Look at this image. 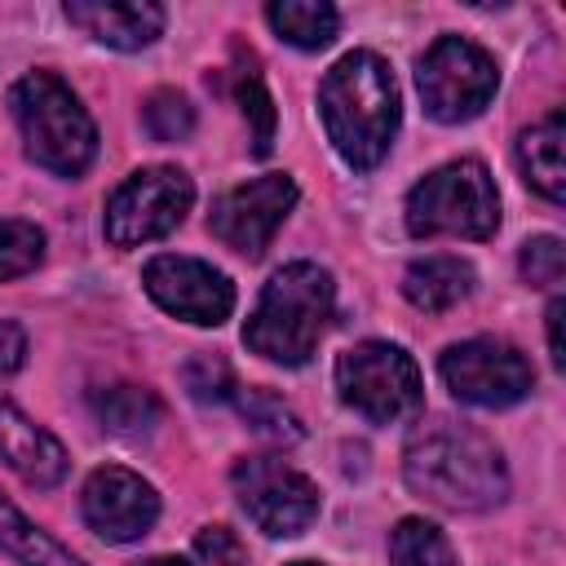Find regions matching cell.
I'll use <instances>...</instances> for the list:
<instances>
[{
  "instance_id": "cell-1",
  "label": "cell",
  "mask_w": 566,
  "mask_h": 566,
  "mask_svg": "<svg viewBox=\"0 0 566 566\" xmlns=\"http://www.w3.org/2000/svg\"><path fill=\"white\" fill-rule=\"evenodd\" d=\"M402 482L433 509L486 513L509 500V464L500 447L464 420H420L402 447Z\"/></svg>"
},
{
  "instance_id": "cell-2",
  "label": "cell",
  "mask_w": 566,
  "mask_h": 566,
  "mask_svg": "<svg viewBox=\"0 0 566 566\" xmlns=\"http://www.w3.org/2000/svg\"><path fill=\"white\" fill-rule=\"evenodd\" d=\"M318 115H323L332 150L354 172L380 168L398 137V119H402L398 80L389 62L371 49H354L336 57L327 75L318 80Z\"/></svg>"
},
{
  "instance_id": "cell-3",
  "label": "cell",
  "mask_w": 566,
  "mask_h": 566,
  "mask_svg": "<svg viewBox=\"0 0 566 566\" xmlns=\"http://www.w3.org/2000/svg\"><path fill=\"white\" fill-rule=\"evenodd\" d=\"M336 305V283L314 261H287L261 287L248 323L243 345L279 367H301L318 349Z\"/></svg>"
},
{
  "instance_id": "cell-4",
  "label": "cell",
  "mask_w": 566,
  "mask_h": 566,
  "mask_svg": "<svg viewBox=\"0 0 566 566\" xmlns=\"http://www.w3.org/2000/svg\"><path fill=\"white\" fill-rule=\"evenodd\" d=\"M9 111L22 133V150L53 177H80L97 155V124L71 84L53 71H27L9 88Z\"/></svg>"
},
{
  "instance_id": "cell-5",
  "label": "cell",
  "mask_w": 566,
  "mask_h": 566,
  "mask_svg": "<svg viewBox=\"0 0 566 566\" xmlns=\"http://www.w3.org/2000/svg\"><path fill=\"white\" fill-rule=\"evenodd\" d=\"M402 217L411 239H491L500 230V195L482 159H451L407 190Z\"/></svg>"
},
{
  "instance_id": "cell-6",
  "label": "cell",
  "mask_w": 566,
  "mask_h": 566,
  "mask_svg": "<svg viewBox=\"0 0 566 566\" xmlns=\"http://www.w3.org/2000/svg\"><path fill=\"white\" fill-rule=\"evenodd\" d=\"M336 389L349 411L371 424H394L420 411L424 380L416 358L389 340H363L336 358Z\"/></svg>"
},
{
  "instance_id": "cell-7",
  "label": "cell",
  "mask_w": 566,
  "mask_h": 566,
  "mask_svg": "<svg viewBox=\"0 0 566 566\" xmlns=\"http://www.w3.org/2000/svg\"><path fill=\"white\" fill-rule=\"evenodd\" d=\"M416 88H420L429 119L469 124L495 97L500 66L482 44H473L464 35H438L416 62Z\"/></svg>"
},
{
  "instance_id": "cell-8",
  "label": "cell",
  "mask_w": 566,
  "mask_h": 566,
  "mask_svg": "<svg viewBox=\"0 0 566 566\" xmlns=\"http://www.w3.org/2000/svg\"><path fill=\"white\" fill-rule=\"evenodd\" d=\"M190 203H195V181L181 168H172V164L137 168L106 199V212H102L106 243L111 248L155 243V239L172 234L186 221Z\"/></svg>"
},
{
  "instance_id": "cell-9",
  "label": "cell",
  "mask_w": 566,
  "mask_h": 566,
  "mask_svg": "<svg viewBox=\"0 0 566 566\" xmlns=\"http://www.w3.org/2000/svg\"><path fill=\"white\" fill-rule=\"evenodd\" d=\"M438 376L451 389V398L469 407H513L535 389V367L531 358L500 336H469L442 349Z\"/></svg>"
},
{
  "instance_id": "cell-10",
  "label": "cell",
  "mask_w": 566,
  "mask_h": 566,
  "mask_svg": "<svg viewBox=\"0 0 566 566\" xmlns=\"http://www.w3.org/2000/svg\"><path fill=\"white\" fill-rule=\"evenodd\" d=\"M230 486L239 495V509L270 539L305 535L310 522L318 517V486L301 469H292L287 460H279V455L239 460L234 473H230Z\"/></svg>"
},
{
  "instance_id": "cell-11",
  "label": "cell",
  "mask_w": 566,
  "mask_h": 566,
  "mask_svg": "<svg viewBox=\"0 0 566 566\" xmlns=\"http://www.w3.org/2000/svg\"><path fill=\"white\" fill-rule=\"evenodd\" d=\"M296 181L287 172H261L243 186H230L226 195L212 199L208 230L239 256H261L287 212L296 208Z\"/></svg>"
},
{
  "instance_id": "cell-12",
  "label": "cell",
  "mask_w": 566,
  "mask_h": 566,
  "mask_svg": "<svg viewBox=\"0 0 566 566\" xmlns=\"http://www.w3.org/2000/svg\"><path fill=\"white\" fill-rule=\"evenodd\" d=\"M142 287L164 314L195 327H221L234 310V283L199 256H177V252L150 256L142 270Z\"/></svg>"
},
{
  "instance_id": "cell-13",
  "label": "cell",
  "mask_w": 566,
  "mask_h": 566,
  "mask_svg": "<svg viewBox=\"0 0 566 566\" xmlns=\"http://www.w3.org/2000/svg\"><path fill=\"white\" fill-rule=\"evenodd\" d=\"M80 513L106 544H133L159 522V491L124 464H102L80 491Z\"/></svg>"
},
{
  "instance_id": "cell-14",
  "label": "cell",
  "mask_w": 566,
  "mask_h": 566,
  "mask_svg": "<svg viewBox=\"0 0 566 566\" xmlns=\"http://www.w3.org/2000/svg\"><path fill=\"white\" fill-rule=\"evenodd\" d=\"M0 460H4L27 486H40V491L57 486V482L66 478V469H71L66 447H62L44 424H35V420H31L13 398H4V394H0Z\"/></svg>"
},
{
  "instance_id": "cell-15",
  "label": "cell",
  "mask_w": 566,
  "mask_h": 566,
  "mask_svg": "<svg viewBox=\"0 0 566 566\" xmlns=\"http://www.w3.org/2000/svg\"><path fill=\"white\" fill-rule=\"evenodd\" d=\"M66 22L80 27L88 40L119 49V53H137L146 44H155L164 35L168 13L150 0H133V4H106V0H66L62 4Z\"/></svg>"
},
{
  "instance_id": "cell-16",
  "label": "cell",
  "mask_w": 566,
  "mask_h": 566,
  "mask_svg": "<svg viewBox=\"0 0 566 566\" xmlns=\"http://www.w3.org/2000/svg\"><path fill=\"white\" fill-rule=\"evenodd\" d=\"M562 142H566V119L562 111H548L539 124L522 128L517 137V168L526 177V186L535 195H544L548 203L566 199V159H562Z\"/></svg>"
},
{
  "instance_id": "cell-17",
  "label": "cell",
  "mask_w": 566,
  "mask_h": 566,
  "mask_svg": "<svg viewBox=\"0 0 566 566\" xmlns=\"http://www.w3.org/2000/svg\"><path fill=\"white\" fill-rule=\"evenodd\" d=\"M473 265L464 261V256H447V252H438V256H420V261H411L407 265V274H402V296L416 305V310H424V314H442V310H451V305H460L469 292H473Z\"/></svg>"
},
{
  "instance_id": "cell-18",
  "label": "cell",
  "mask_w": 566,
  "mask_h": 566,
  "mask_svg": "<svg viewBox=\"0 0 566 566\" xmlns=\"http://www.w3.org/2000/svg\"><path fill=\"white\" fill-rule=\"evenodd\" d=\"M0 553L18 566H88L66 544H57L44 526H35L9 495H0Z\"/></svg>"
},
{
  "instance_id": "cell-19",
  "label": "cell",
  "mask_w": 566,
  "mask_h": 566,
  "mask_svg": "<svg viewBox=\"0 0 566 566\" xmlns=\"http://www.w3.org/2000/svg\"><path fill=\"white\" fill-rule=\"evenodd\" d=\"M265 22L274 27L279 40H287L292 49H327L340 31V9L327 0H274L265 4Z\"/></svg>"
},
{
  "instance_id": "cell-20",
  "label": "cell",
  "mask_w": 566,
  "mask_h": 566,
  "mask_svg": "<svg viewBox=\"0 0 566 566\" xmlns=\"http://www.w3.org/2000/svg\"><path fill=\"white\" fill-rule=\"evenodd\" d=\"M93 416L102 420V429H111V433H119V438H142V433H150V429L159 424L164 402H159L150 389L119 380V385L93 389Z\"/></svg>"
},
{
  "instance_id": "cell-21",
  "label": "cell",
  "mask_w": 566,
  "mask_h": 566,
  "mask_svg": "<svg viewBox=\"0 0 566 566\" xmlns=\"http://www.w3.org/2000/svg\"><path fill=\"white\" fill-rule=\"evenodd\" d=\"M234 407H239V416L248 420V429H252L256 438L274 442V447H292V442L305 438L301 416H296L279 394H270V389H234Z\"/></svg>"
},
{
  "instance_id": "cell-22",
  "label": "cell",
  "mask_w": 566,
  "mask_h": 566,
  "mask_svg": "<svg viewBox=\"0 0 566 566\" xmlns=\"http://www.w3.org/2000/svg\"><path fill=\"white\" fill-rule=\"evenodd\" d=\"M389 566H460V557L442 526L424 517H402L389 531Z\"/></svg>"
},
{
  "instance_id": "cell-23",
  "label": "cell",
  "mask_w": 566,
  "mask_h": 566,
  "mask_svg": "<svg viewBox=\"0 0 566 566\" xmlns=\"http://www.w3.org/2000/svg\"><path fill=\"white\" fill-rule=\"evenodd\" d=\"M234 57H239L234 62V102H239V111H243V119L252 128V155L265 159L270 146H274V102L265 93V80L252 71V53L243 62V53L234 49Z\"/></svg>"
},
{
  "instance_id": "cell-24",
  "label": "cell",
  "mask_w": 566,
  "mask_h": 566,
  "mask_svg": "<svg viewBox=\"0 0 566 566\" xmlns=\"http://www.w3.org/2000/svg\"><path fill=\"white\" fill-rule=\"evenodd\" d=\"M40 256H44V230L35 221L0 217V283L31 274Z\"/></svg>"
},
{
  "instance_id": "cell-25",
  "label": "cell",
  "mask_w": 566,
  "mask_h": 566,
  "mask_svg": "<svg viewBox=\"0 0 566 566\" xmlns=\"http://www.w3.org/2000/svg\"><path fill=\"white\" fill-rule=\"evenodd\" d=\"M142 124L155 142H186L195 133V106L177 88H155L142 102Z\"/></svg>"
},
{
  "instance_id": "cell-26",
  "label": "cell",
  "mask_w": 566,
  "mask_h": 566,
  "mask_svg": "<svg viewBox=\"0 0 566 566\" xmlns=\"http://www.w3.org/2000/svg\"><path fill=\"white\" fill-rule=\"evenodd\" d=\"M517 270L531 287H557L562 274H566V248L557 234H535L522 243L517 252Z\"/></svg>"
},
{
  "instance_id": "cell-27",
  "label": "cell",
  "mask_w": 566,
  "mask_h": 566,
  "mask_svg": "<svg viewBox=\"0 0 566 566\" xmlns=\"http://www.w3.org/2000/svg\"><path fill=\"white\" fill-rule=\"evenodd\" d=\"M186 389L199 398V402H221V398H234V371L221 363V358H212V354H199V358H190L186 363Z\"/></svg>"
},
{
  "instance_id": "cell-28",
  "label": "cell",
  "mask_w": 566,
  "mask_h": 566,
  "mask_svg": "<svg viewBox=\"0 0 566 566\" xmlns=\"http://www.w3.org/2000/svg\"><path fill=\"white\" fill-rule=\"evenodd\" d=\"M195 557L203 566H243V539L230 526H199Z\"/></svg>"
},
{
  "instance_id": "cell-29",
  "label": "cell",
  "mask_w": 566,
  "mask_h": 566,
  "mask_svg": "<svg viewBox=\"0 0 566 566\" xmlns=\"http://www.w3.org/2000/svg\"><path fill=\"white\" fill-rule=\"evenodd\" d=\"M27 363V332L13 318H0V376H13Z\"/></svg>"
},
{
  "instance_id": "cell-30",
  "label": "cell",
  "mask_w": 566,
  "mask_h": 566,
  "mask_svg": "<svg viewBox=\"0 0 566 566\" xmlns=\"http://www.w3.org/2000/svg\"><path fill=\"white\" fill-rule=\"evenodd\" d=\"M562 314H566V301L553 296L548 310H544V323H548V358H553V367L566 363V349H562Z\"/></svg>"
},
{
  "instance_id": "cell-31",
  "label": "cell",
  "mask_w": 566,
  "mask_h": 566,
  "mask_svg": "<svg viewBox=\"0 0 566 566\" xmlns=\"http://www.w3.org/2000/svg\"><path fill=\"white\" fill-rule=\"evenodd\" d=\"M137 566H190V562H181V557H146Z\"/></svg>"
},
{
  "instance_id": "cell-32",
  "label": "cell",
  "mask_w": 566,
  "mask_h": 566,
  "mask_svg": "<svg viewBox=\"0 0 566 566\" xmlns=\"http://www.w3.org/2000/svg\"><path fill=\"white\" fill-rule=\"evenodd\" d=\"M287 566H323V562H287Z\"/></svg>"
}]
</instances>
